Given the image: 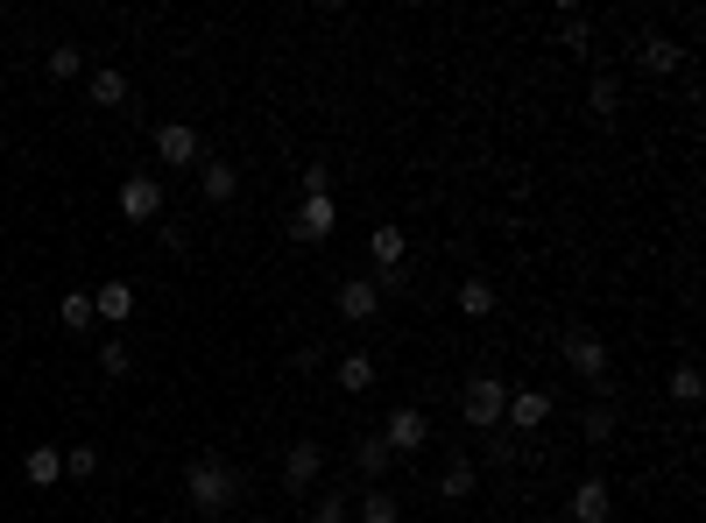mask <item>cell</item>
<instances>
[{
	"label": "cell",
	"instance_id": "6da1fadb",
	"mask_svg": "<svg viewBox=\"0 0 706 523\" xmlns=\"http://www.w3.org/2000/svg\"><path fill=\"white\" fill-rule=\"evenodd\" d=\"M184 496H191V510L199 516H227L240 496H248V482H240V474L227 467V460H213V453H199L184 467Z\"/></svg>",
	"mask_w": 706,
	"mask_h": 523
},
{
	"label": "cell",
	"instance_id": "7a4b0ae2",
	"mask_svg": "<svg viewBox=\"0 0 706 523\" xmlns=\"http://www.w3.org/2000/svg\"><path fill=\"white\" fill-rule=\"evenodd\" d=\"M502 411H508V382L502 376H474L467 390H459V417H467L474 431H502Z\"/></svg>",
	"mask_w": 706,
	"mask_h": 523
},
{
	"label": "cell",
	"instance_id": "3957f363",
	"mask_svg": "<svg viewBox=\"0 0 706 523\" xmlns=\"http://www.w3.org/2000/svg\"><path fill=\"white\" fill-rule=\"evenodd\" d=\"M382 445H388V453H424V445H431V417L424 411H417V403H403V411H388V425H382Z\"/></svg>",
	"mask_w": 706,
	"mask_h": 523
},
{
	"label": "cell",
	"instance_id": "277c9868",
	"mask_svg": "<svg viewBox=\"0 0 706 523\" xmlns=\"http://www.w3.org/2000/svg\"><path fill=\"white\" fill-rule=\"evenodd\" d=\"M319 474H325V445L319 439H297L290 453H283V488H290V496H311Z\"/></svg>",
	"mask_w": 706,
	"mask_h": 523
},
{
	"label": "cell",
	"instance_id": "5b68a950",
	"mask_svg": "<svg viewBox=\"0 0 706 523\" xmlns=\"http://www.w3.org/2000/svg\"><path fill=\"white\" fill-rule=\"evenodd\" d=\"M565 347V361H573V376H587V382H608V340L587 333V325H573V333L559 340Z\"/></svg>",
	"mask_w": 706,
	"mask_h": 523
},
{
	"label": "cell",
	"instance_id": "8992f818",
	"mask_svg": "<svg viewBox=\"0 0 706 523\" xmlns=\"http://www.w3.org/2000/svg\"><path fill=\"white\" fill-rule=\"evenodd\" d=\"M163 213V177L134 170L128 185H120V219H134V227H148V219Z\"/></svg>",
	"mask_w": 706,
	"mask_h": 523
},
{
	"label": "cell",
	"instance_id": "52a82bcc",
	"mask_svg": "<svg viewBox=\"0 0 706 523\" xmlns=\"http://www.w3.org/2000/svg\"><path fill=\"white\" fill-rule=\"evenodd\" d=\"M333 227H339V205L333 199H304V205H297V213H290V241H333Z\"/></svg>",
	"mask_w": 706,
	"mask_h": 523
},
{
	"label": "cell",
	"instance_id": "ba28073f",
	"mask_svg": "<svg viewBox=\"0 0 706 523\" xmlns=\"http://www.w3.org/2000/svg\"><path fill=\"white\" fill-rule=\"evenodd\" d=\"M333 305H339V319L368 325L374 311H382V283H374V276H347V283H339V290H333Z\"/></svg>",
	"mask_w": 706,
	"mask_h": 523
},
{
	"label": "cell",
	"instance_id": "9c48e42d",
	"mask_svg": "<svg viewBox=\"0 0 706 523\" xmlns=\"http://www.w3.org/2000/svg\"><path fill=\"white\" fill-rule=\"evenodd\" d=\"M156 163H170V170L199 163V128H191V121H163L156 128Z\"/></svg>",
	"mask_w": 706,
	"mask_h": 523
},
{
	"label": "cell",
	"instance_id": "30bf717a",
	"mask_svg": "<svg viewBox=\"0 0 706 523\" xmlns=\"http://www.w3.org/2000/svg\"><path fill=\"white\" fill-rule=\"evenodd\" d=\"M502 425H516V431H545V425H551V390H508Z\"/></svg>",
	"mask_w": 706,
	"mask_h": 523
},
{
	"label": "cell",
	"instance_id": "8fae6325",
	"mask_svg": "<svg viewBox=\"0 0 706 523\" xmlns=\"http://www.w3.org/2000/svg\"><path fill=\"white\" fill-rule=\"evenodd\" d=\"M388 467H396V453L382 445V431H368V439L354 445V482H360V488H382Z\"/></svg>",
	"mask_w": 706,
	"mask_h": 523
},
{
	"label": "cell",
	"instance_id": "7c38bea8",
	"mask_svg": "<svg viewBox=\"0 0 706 523\" xmlns=\"http://www.w3.org/2000/svg\"><path fill=\"white\" fill-rule=\"evenodd\" d=\"M565 516H573V523H608V516H614L608 482H600V474H587V482L573 488V502H565Z\"/></svg>",
	"mask_w": 706,
	"mask_h": 523
},
{
	"label": "cell",
	"instance_id": "4fadbf2b",
	"mask_svg": "<svg viewBox=\"0 0 706 523\" xmlns=\"http://www.w3.org/2000/svg\"><path fill=\"white\" fill-rule=\"evenodd\" d=\"M403 255H410V234H403V227H374V234H368V262H374V276L403 269Z\"/></svg>",
	"mask_w": 706,
	"mask_h": 523
},
{
	"label": "cell",
	"instance_id": "5bb4252c",
	"mask_svg": "<svg viewBox=\"0 0 706 523\" xmlns=\"http://www.w3.org/2000/svg\"><path fill=\"white\" fill-rule=\"evenodd\" d=\"M199 191H205V205H234L240 199V170H234V163H199Z\"/></svg>",
	"mask_w": 706,
	"mask_h": 523
},
{
	"label": "cell",
	"instance_id": "9a60e30c",
	"mask_svg": "<svg viewBox=\"0 0 706 523\" xmlns=\"http://www.w3.org/2000/svg\"><path fill=\"white\" fill-rule=\"evenodd\" d=\"M333 382H339V396H368L374 382H382V368H374V354H347V361L333 368Z\"/></svg>",
	"mask_w": 706,
	"mask_h": 523
},
{
	"label": "cell",
	"instance_id": "2e32d148",
	"mask_svg": "<svg viewBox=\"0 0 706 523\" xmlns=\"http://www.w3.org/2000/svg\"><path fill=\"white\" fill-rule=\"evenodd\" d=\"M93 311L107 325H128L134 319V283H99V290H93Z\"/></svg>",
	"mask_w": 706,
	"mask_h": 523
},
{
	"label": "cell",
	"instance_id": "e0dca14e",
	"mask_svg": "<svg viewBox=\"0 0 706 523\" xmlns=\"http://www.w3.org/2000/svg\"><path fill=\"white\" fill-rule=\"evenodd\" d=\"M354 523H403V502L388 488H360L354 496Z\"/></svg>",
	"mask_w": 706,
	"mask_h": 523
},
{
	"label": "cell",
	"instance_id": "ac0fdd59",
	"mask_svg": "<svg viewBox=\"0 0 706 523\" xmlns=\"http://www.w3.org/2000/svg\"><path fill=\"white\" fill-rule=\"evenodd\" d=\"M474 482H480V474H474V460H467V453H453V460L439 467V496H445V502H467V496H474Z\"/></svg>",
	"mask_w": 706,
	"mask_h": 523
},
{
	"label": "cell",
	"instance_id": "d6986e66",
	"mask_svg": "<svg viewBox=\"0 0 706 523\" xmlns=\"http://www.w3.org/2000/svg\"><path fill=\"white\" fill-rule=\"evenodd\" d=\"M594 403H587V417H579V431H587V445H600V439H614V396H608V382H594Z\"/></svg>",
	"mask_w": 706,
	"mask_h": 523
},
{
	"label": "cell",
	"instance_id": "ffe728a7",
	"mask_svg": "<svg viewBox=\"0 0 706 523\" xmlns=\"http://www.w3.org/2000/svg\"><path fill=\"white\" fill-rule=\"evenodd\" d=\"M22 474H28V482H36V488L64 482V445H36V453L22 460Z\"/></svg>",
	"mask_w": 706,
	"mask_h": 523
},
{
	"label": "cell",
	"instance_id": "44dd1931",
	"mask_svg": "<svg viewBox=\"0 0 706 523\" xmlns=\"http://www.w3.org/2000/svg\"><path fill=\"white\" fill-rule=\"evenodd\" d=\"M643 71H657V79H665V71H685V50L671 36H643Z\"/></svg>",
	"mask_w": 706,
	"mask_h": 523
},
{
	"label": "cell",
	"instance_id": "7402d4cb",
	"mask_svg": "<svg viewBox=\"0 0 706 523\" xmlns=\"http://www.w3.org/2000/svg\"><path fill=\"white\" fill-rule=\"evenodd\" d=\"M85 93H93V107H128V79H120L113 64H99L93 79H85Z\"/></svg>",
	"mask_w": 706,
	"mask_h": 523
},
{
	"label": "cell",
	"instance_id": "603a6c76",
	"mask_svg": "<svg viewBox=\"0 0 706 523\" xmlns=\"http://www.w3.org/2000/svg\"><path fill=\"white\" fill-rule=\"evenodd\" d=\"M459 311H467V319H494V283L488 276H467V283H459Z\"/></svg>",
	"mask_w": 706,
	"mask_h": 523
},
{
	"label": "cell",
	"instance_id": "cb8c5ba5",
	"mask_svg": "<svg viewBox=\"0 0 706 523\" xmlns=\"http://www.w3.org/2000/svg\"><path fill=\"white\" fill-rule=\"evenodd\" d=\"M699 396H706V376L693 361L685 368H671V403H679V411H699Z\"/></svg>",
	"mask_w": 706,
	"mask_h": 523
},
{
	"label": "cell",
	"instance_id": "d4e9b609",
	"mask_svg": "<svg viewBox=\"0 0 706 523\" xmlns=\"http://www.w3.org/2000/svg\"><path fill=\"white\" fill-rule=\"evenodd\" d=\"M57 319H64L71 333H93V325H99V311H93V290H71L64 305H57Z\"/></svg>",
	"mask_w": 706,
	"mask_h": 523
},
{
	"label": "cell",
	"instance_id": "484cf974",
	"mask_svg": "<svg viewBox=\"0 0 706 523\" xmlns=\"http://www.w3.org/2000/svg\"><path fill=\"white\" fill-rule=\"evenodd\" d=\"M311 523H354V496L347 488H325V496L311 502Z\"/></svg>",
	"mask_w": 706,
	"mask_h": 523
},
{
	"label": "cell",
	"instance_id": "4316f807",
	"mask_svg": "<svg viewBox=\"0 0 706 523\" xmlns=\"http://www.w3.org/2000/svg\"><path fill=\"white\" fill-rule=\"evenodd\" d=\"M43 64H50V79H79V71H85V50H79V43H50V57H43Z\"/></svg>",
	"mask_w": 706,
	"mask_h": 523
},
{
	"label": "cell",
	"instance_id": "83f0119b",
	"mask_svg": "<svg viewBox=\"0 0 706 523\" xmlns=\"http://www.w3.org/2000/svg\"><path fill=\"white\" fill-rule=\"evenodd\" d=\"M64 474L71 482H93L99 474V445H64Z\"/></svg>",
	"mask_w": 706,
	"mask_h": 523
},
{
	"label": "cell",
	"instance_id": "f1b7e54d",
	"mask_svg": "<svg viewBox=\"0 0 706 523\" xmlns=\"http://www.w3.org/2000/svg\"><path fill=\"white\" fill-rule=\"evenodd\" d=\"M587 99H594V114H608V121H614V114H622V85H614L608 71H600V79L587 85Z\"/></svg>",
	"mask_w": 706,
	"mask_h": 523
},
{
	"label": "cell",
	"instance_id": "f546056e",
	"mask_svg": "<svg viewBox=\"0 0 706 523\" xmlns=\"http://www.w3.org/2000/svg\"><path fill=\"white\" fill-rule=\"evenodd\" d=\"M99 368H107V376H134V354H128V340H99Z\"/></svg>",
	"mask_w": 706,
	"mask_h": 523
},
{
	"label": "cell",
	"instance_id": "4dcf8cb0",
	"mask_svg": "<svg viewBox=\"0 0 706 523\" xmlns=\"http://www.w3.org/2000/svg\"><path fill=\"white\" fill-rule=\"evenodd\" d=\"M488 460H494V467H516V460H523V439H508V431H494Z\"/></svg>",
	"mask_w": 706,
	"mask_h": 523
}]
</instances>
